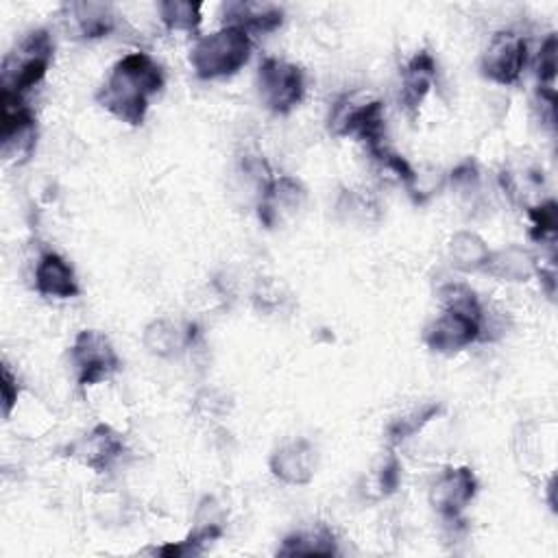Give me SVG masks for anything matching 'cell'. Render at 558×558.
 <instances>
[{
	"instance_id": "obj_13",
	"label": "cell",
	"mask_w": 558,
	"mask_h": 558,
	"mask_svg": "<svg viewBox=\"0 0 558 558\" xmlns=\"http://www.w3.org/2000/svg\"><path fill=\"white\" fill-rule=\"evenodd\" d=\"M61 17L68 33L78 39H100L116 28V13L107 2H68Z\"/></svg>"
},
{
	"instance_id": "obj_11",
	"label": "cell",
	"mask_w": 558,
	"mask_h": 558,
	"mask_svg": "<svg viewBox=\"0 0 558 558\" xmlns=\"http://www.w3.org/2000/svg\"><path fill=\"white\" fill-rule=\"evenodd\" d=\"M122 453H124L122 436L111 425H105V423L94 425L87 434H83L70 447V456L76 458L87 469H92L94 473L109 471L120 460Z\"/></svg>"
},
{
	"instance_id": "obj_24",
	"label": "cell",
	"mask_w": 558,
	"mask_h": 558,
	"mask_svg": "<svg viewBox=\"0 0 558 558\" xmlns=\"http://www.w3.org/2000/svg\"><path fill=\"white\" fill-rule=\"evenodd\" d=\"M440 301L445 307L460 310L473 316L484 318V307L477 299V294L466 283H447L440 288Z\"/></svg>"
},
{
	"instance_id": "obj_4",
	"label": "cell",
	"mask_w": 558,
	"mask_h": 558,
	"mask_svg": "<svg viewBox=\"0 0 558 558\" xmlns=\"http://www.w3.org/2000/svg\"><path fill=\"white\" fill-rule=\"evenodd\" d=\"M329 131L338 137L362 142L368 153L386 146V116L381 100H362L344 96L333 102L329 113Z\"/></svg>"
},
{
	"instance_id": "obj_6",
	"label": "cell",
	"mask_w": 558,
	"mask_h": 558,
	"mask_svg": "<svg viewBox=\"0 0 558 558\" xmlns=\"http://www.w3.org/2000/svg\"><path fill=\"white\" fill-rule=\"evenodd\" d=\"M70 357L81 388L100 384L102 379L118 373L122 364L109 338L98 329L78 331L72 342Z\"/></svg>"
},
{
	"instance_id": "obj_20",
	"label": "cell",
	"mask_w": 558,
	"mask_h": 558,
	"mask_svg": "<svg viewBox=\"0 0 558 558\" xmlns=\"http://www.w3.org/2000/svg\"><path fill=\"white\" fill-rule=\"evenodd\" d=\"M279 554L281 556H333L336 541L327 527H316L312 532H296L283 538Z\"/></svg>"
},
{
	"instance_id": "obj_8",
	"label": "cell",
	"mask_w": 558,
	"mask_h": 558,
	"mask_svg": "<svg viewBox=\"0 0 558 558\" xmlns=\"http://www.w3.org/2000/svg\"><path fill=\"white\" fill-rule=\"evenodd\" d=\"M37 142V120L20 96L2 94V118H0V144L2 157L13 163L26 161Z\"/></svg>"
},
{
	"instance_id": "obj_10",
	"label": "cell",
	"mask_w": 558,
	"mask_h": 558,
	"mask_svg": "<svg viewBox=\"0 0 558 558\" xmlns=\"http://www.w3.org/2000/svg\"><path fill=\"white\" fill-rule=\"evenodd\" d=\"M477 493V477L469 466H447L429 488V504L447 519L458 521Z\"/></svg>"
},
{
	"instance_id": "obj_9",
	"label": "cell",
	"mask_w": 558,
	"mask_h": 558,
	"mask_svg": "<svg viewBox=\"0 0 558 558\" xmlns=\"http://www.w3.org/2000/svg\"><path fill=\"white\" fill-rule=\"evenodd\" d=\"M527 61V44L514 31H497L482 52L480 70L497 85H512L519 81Z\"/></svg>"
},
{
	"instance_id": "obj_22",
	"label": "cell",
	"mask_w": 558,
	"mask_h": 558,
	"mask_svg": "<svg viewBox=\"0 0 558 558\" xmlns=\"http://www.w3.org/2000/svg\"><path fill=\"white\" fill-rule=\"evenodd\" d=\"M201 9L203 4L192 0H163L159 2V17L168 31L192 33L203 20Z\"/></svg>"
},
{
	"instance_id": "obj_17",
	"label": "cell",
	"mask_w": 558,
	"mask_h": 558,
	"mask_svg": "<svg viewBox=\"0 0 558 558\" xmlns=\"http://www.w3.org/2000/svg\"><path fill=\"white\" fill-rule=\"evenodd\" d=\"M484 272H488L490 277L499 279V281L519 283V281H527L530 277H534L538 272V266H536L534 255L527 248L510 244L506 248L490 251Z\"/></svg>"
},
{
	"instance_id": "obj_15",
	"label": "cell",
	"mask_w": 558,
	"mask_h": 558,
	"mask_svg": "<svg viewBox=\"0 0 558 558\" xmlns=\"http://www.w3.org/2000/svg\"><path fill=\"white\" fill-rule=\"evenodd\" d=\"M35 290L48 299H74L81 292L70 262L54 251L39 255L35 266Z\"/></svg>"
},
{
	"instance_id": "obj_3",
	"label": "cell",
	"mask_w": 558,
	"mask_h": 558,
	"mask_svg": "<svg viewBox=\"0 0 558 558\" xmlns=\"http://www.w3.org/2000/svg\"><path fill=\"white\" fill-rule=\"evenodd\" d=\"M54 54L52 37L46 28L26 33L20 44H15L2 59V94L24 96L46 76Z\"/></svg>"
},
{
	"instance_id": "obj_7",
	"label": "cell",
	"mask_w": 558,
	"mask_h": 558,
	"mask_svg": "<svg viewBox=\"0 0 558 558\" xmlns=\"http://www.w3.org/2000/svg\"><path fill=\"white\" fill-rule=\"evenodd\" d=\"M484 338V318L442 307V312L429 320L423 331V342L436 353H458L469 344Z\"/></svg>"
},
{
	"instance_id": "obj_1",
	"label": "cell",
	"mask_w": 558,
	"mask_h": 558,
	"mask_svg": "<svg viewBox=\"0 0 558 558\" xmlns=\"http://www.w3.org/2000/svg\"><path fill=\"white\" fill-rule=\"evenodd\" d=\"M163 81V70L150 54L129 52L113 63L96 100L118 120L137 126L144 122L150 98L161 92Z\"/></svg>"
},
{
	"instance_id": "obj_5",
	"label": "cell",
	"mask_w": 558,
	"mask_h": 558,
	"mask_svg": "<svg viewBox=\"0 0 558 558\" xmlns=\"http://www.w3.org/2000/svg\"><path fill=\"white\" fill-rule=\"evenodd\" d=\"M257 94L268 111L286 116L305 96V74L296 63L268 57L257 70Z\"/></svg>"
},
{
	"instance_id": "obj_27",
	"label": "cell",
	"mask_w": 558,
	"mask_h": 558,
	"mask_svg": "<svg viewBox=\"0 0 558 558\" xmlns=\"http://www.w3.org/2000/svg\"><path fill=\"white\" fill-rule=\"evenodd\" d=\"M556 52H558V41H556V35L551 33L541 44V50H538V57H536L538 87H554V81H556Z\"/></svg>"
},
{
	"instance_id": "obj_18",
	"label": "cell",
	"mask_w": 558,
	"mask_h": 558,
	"mask_svg": "<svg viewBox=\"0 0 558 558\" xmlns=\"http://www.w3.org/2000/svg\"><path fill=\"white\" fill-rule=\"evenodd\" d=\"M194 336V325H187L185 331L168 320V318H157L146 325L144 329V347L159 357H170L177 351H181L185 344L192 342Z\"/></svg>"
},
{
	"instance_id": "obj_26",
	"label": "cell",
	"mask_w": 558,
	"mask_h": 558,
	"mask_svg": "<svg viewBox=\"0 0 558 558\" xmlns=\"http://www.w3.org/2000/svg\"><path fill=\"white\" fill-rule=\"evenodd\" d=\"M373 480H375V488H377L379 497H388L397 490V486L401 482V462L395 451H388L379 458V462L373 471Z\"/></svg>"
},
{
	"instance_id": "obj_28",
	"label": "cell",
	"mask_w": 558,
	"mask_h": 558,
	"mask_svg": "<svg viewBox=\"0 0 558 558\" xmlns=\"http://www.w3.org/2000/svg\"><path fill=\"white\" fill-rule=\"evenodd\" d=\"M0 392H2V412L9 418L15 403H17V395H20V386H17V377L11 373L9 364H2V375H0Z\"/></svg>"
},
{
	"instance_id": "obj_2",
	"label": "cell",
	"mask_w": 558,
	"mask_h": 558,
	"mask_svg": "<svg viewBox=\"0 0 558 558\" xmlns=\"http://www.w3.org/2000/svg\"><path fill=\"white\" fill-rule=\"evenodd\" d=\"M251 37L240 26H222L196 39L190 50V65L198 78H225L246 65L251 57Z\"/></svg>"
},
{
	"instance_id": "obj_25",
	"label": "cell",
	"mask_w": 558,
	"mask_h": 558,
	"mask_svg": "<svg viewBox=\"0 0 558 558\" xmlns=\"http://www.w3.org/2000/svg\"><path fill=\"white\" fill-rule=\"evenodd\" d=\"M530 218H532V229L530 235L538 242L554 240L556 227H558V205L556 201H545L538 203L536 207H530Z\"/></svg>"
},
{
	"instance_id": "obj_14",
	"label": "cell",
	"mask_w": 558,
	"mask_h": 558,
	"mask_svg": "<svg viewBox=\"0 0 558 558\" xmlns=\"http://www.w3.org/2000/svg\"><path fill=\"white\" fill-rule=\"evenodd\" d=\"M436 81V59L429 50H418L401 70L399 102L403 111L414 118L432 92Z\"/></svg>"
},
{
	"instance_id": "obj_23",
	"label": "cell",
	"mask_w": 558,
	"mask_h": 558,
	"mask_svg": "<svg viewBox=\"0 0 558 558\" xmlns=\"http://www.w3.org/2000/svg\"><path fill=\"white\" fill-rule=\"evenodd\" d=\"M222 534V527L216 525V523H203L198 527H194L185 541H179V543H168L163 547L157 549V554L161 556H196L201 554L207 543L216 541L218 536Z\"/></svg>"
},
{
	"instance_id": "obj_12",
	"label": "cell",
	"mask_w": 558,
	"mask_h": 558,
	"mask_svg": "<svg viewBox=\"0 0 558 558\" xmlns=\"http://www.w3.org/2000/svg\"><path fill=\"white\" fill-rule=\"evenodd\" d=\"M268 466L279 482L305 486L316 475V447L307 438L286 440L272 451Z\"/></svg>"
},
{
	"instance_id": "obj_16",
	"label": "cell",
	"mask_w": 558,
	"mask_h": 558,
	"mask_svg": "<svg viewBox=\"0 0 558 558\" xmlns=\"http://www.w3.org/2000/svg\"><path fill=\"white\" fill-rule=\"evenodd\" d=\"M283 22V9L272 2H229L225 7V26H240L246 33H270Z\"/></svg>"
},
{
	"instance_id": "obj_21",
	"label": "cell",
	"mask_w": 558,
	"mask_h": 558,
	"mask_svg": "<svg viewBox=\"0 0 558 558\" xmlns=\"http://www.w3.org/2000/svg\"><path fill=\"white\" fill-rule=\"evenodd\" d=\"M442 412V405L440 403H425L421 408H414L410 410L408 414H401L397 416L388 429H386V436H388V442L395 447L408 438H412L414 434H418L432 418H436L438 414Z\"/></svg>"
},
{
	"instance_id": "obj_19",
	"label": "cell",
	"mask_w": 558,
	"mask_h": 558,
	"mask_svg": "<svg viewBox=\"0 0 558 558\" xmlns=\"http://www.w3.org/2000/svg\"><path fill=\"white\" fill-rule=\"evenodd\" d=\"M449 257L458 270L477 272L484 270L490 257V246L475 231H456L449 240Z\"/></svg>"
}]
</instances>
